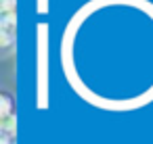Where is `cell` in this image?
<instances>
[]
</instances>
